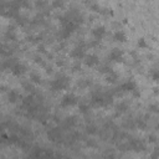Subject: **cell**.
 I'll use <instances>...</instances> for the list:
<instances>
[{
    "label": "cell",
    "mask_w": 159,
    "mask_h": 159,
    "mask_svg": "<svg viewBox=\"0 0 159 159\" xmlns=\"http://www.w3.org/2000/svg\"><path fill=\"white\" fill-rule=\"evenodd\" d=\"M68 86H70V78L63 73L57 75L55 77V80H52L51 83H50V88L53 92L60 91V89H66Z\"/></svg>",
    "instance_id": "obj_1"
},
{
    "label": "cell",
    "mask_w": 159,
    "mask_h": 159,
    "mask_svg": "<svg viewBox=\"0 0 159 159\" xmlns=\"http://www.w3.org/2000/svg\"><path fill=\"white\" fill-rule=\"evenodd\" d=\"M86 47H87V45H86L84 42L78 43V45L71 51V57H73V58H76V60L84 58V56H86Z\"/></svg>",
    "instance_id": "obj_2"
},
{
    "label": "cell",
    "mask_w": 159,
    "mask_h": 159,
    "mask_svg": "<svg viewBox=\"0 0 159 159\" xmlns=\"http://www.w3.org/2000/svg\"><path fill=\"white\" fill-rule=\"evenodd\" d=\"M77 103H78V98H77L73 93H67V94H65V96L62 97L61 102H60L61 107H63V108L72 107V106H75V104H77Z\"/></svg>",
    "instance_id": "obj_3"
},
{
    "label": "cell",
    "mask_w": 159,
    "mask_h": 159,
    "mask_svg": "<svg viewBox=\"0 0 159 159\" xmlns=\"http://www.w3.org/2000/svg\"><path fill=\"white\" fill-rule=\"evenodd\" d=\"M108 58H109V61H113V62H122L123 61V51L120 48L116 47V48L111 50Z\"/></svg>",
    "instance_id": "obj_4"
},
{
    "label": "cell",
    "mask_w": 159,
    "mask_h": 159,
    "mask_svg": "<svg viewBox=\"0 0 159 159\" xmlns=\"http://www.w3.org/2000/svg\"><path fill=\"white\" fill-rule=\"evenodd\" d=\"M106 35V27L102 25H98L92 29V36L94 37L96 41H101Z\"/></svg>",
    "instance_id": "obj_5"
},
{
    "label": "cell",
    "mask_w": 159,
    "mask_h": 159,
    "mask_svg": "<svg viewBox=\"0 0 159 159\" xmlns=\"http://www.w3.org/2000/svg\"><path fill=\"white\" fill-rule=\"evenodd\" d=\"M99 63V57L94 53H89L84 56V65L88 67H94Z\"/></svg>",
    "instance_id": "obj_6"
},
{
    "label": "cell",
    "mask_w": 159,
    "mask_h": 159,
    "mask_svg": "<svg viewBox=\"0 0 159 159\" xmlns=\"http://www.w3.org/2000/svg\"><path fill=\"white\" fill-rule=\"evenodd\" d=\"M10 70H11V72H12L15 76H20V75H22V73L26 72V67H25V65L17 62V61L14 63V66H12Z\"/></svg>",
    "instance_id": "obj_7"
},
{
    "label": "cell",
    "mask_w": 159,
    "mask_h": 159,
    "mask_svg": "<svg viewBox=\"0 0 159 159\" xmlns=\"http://www.w3.org/2000/svg\"><path fill=\"white\" fill-rule=\"evenodd\" d=\"M113 39H114V41H118V42H125L127 35H125V32L123 30H117L113 34Z\"/></svg>",
    "instance_id": "obj_8"
},
{
    "label": "cell",
    "mask_w": 159,
    "mask_h": 159,
    "mask_svg": "<svg viewBox=\"0 0 159 159\" xmlns=\"http://www.w3.org/2000/svg\"><path fill=\"white\" fill-rule=\"evenodd\" d=\"M48 138L52 142H58V140H61L62 135H61V132L58 129H51V130H48Z\"/></svg>",
    "instance_id": "obj_9"
},
{
    "label": "cell",
    "mask_w": 159,
    "mask_h": 159,
    "mask_svg": "<svg viewBox=\"0 0 159 159\" xmlns=\"http://www.w3.org/2000/svg\"><path fill=\"white\" fill-rule=\"evenodd\" d=\"M21 98V94L17 92V91H10L9 93H7V99H9V102H11V103H16L19 99Z\"/></svg>",
    "instance_id": "obj_10"
},
{
    "label": "cell",
    "mask_w": 159,
    "mask_h": 159,
    "mask_svg": "<svg viewBox=\"0 0 159 159\" xmlns=\"http://www.w3.org/2000/svg\"><path fill=\"white\" fill-rule=\"evenodd\" d=\"M117 80H118V75H117L114 71H111L109 73L106 75V81H107L108 83H116Z\"/></svg>",
    "instance_id": "obj_11"
},
{
    "label": "cell",
    "mask_w": 159,
    "mask_h": 159,
    "mask_svg": "<svg viewBox=\"0 0 159 159\" xmlns=\"http://www.w3.org/2000/svg\"><path fill=\"white\" fill-rule=\"evenodd\" d=\"M128 109V103L127 102H119L117 106H116V111H117V113H123V112H125Z\"/></svg>",
    "instance_id": "obj_12"
},
{
    "label": "cell",
    "mask_w": 159,
    "mask_h": 159,
    "mask_svg": "<svg viewBox=\"0 0 159 159\" xmlns=\"http://www.w3.org/2000/svg\"><path fill=\"white\" fill-rule=\"evenodd\" d=\"M6 37L7 39H10V40H15L16 39V32H15V29L11 26H9V29H7V31H6Z\"/></svg>",
    "instance_id": "obj_13"
},
{
    "label": "cell",
    "mask_w": 159,
    "mask_h": 159,
    "mask_svg": "<svg viewBox=\"0 0 159 159\" xmlns=\"http://www.w3.org/2000/svg\"><path fill=\"white\" fill-rule=\"evenodd\" d=\"M30 81L34 82V83H40L41 82V76L36 72H31L30 73Z\"/></svg>",
    "instance_id": "obj_14"
},
{
    "label": "cell",
    "mask_w": 159,
    "mask_h": 159,
    "mask_svg": "<svg viewBox=\"0 0 159 159\" xmlns=\"http://www.w3.org/2000/svg\"><path fill=\"white\" fill-rule=\"evenodd\" d=\"M111 71H112V68H111V66H109V65H103V66H101V67H99V72H102V73H104V75L109 73Z\"/></svg>",
    "instance_id": "obj_15"
},
{
    "label": "cell",
    "mask_w": 159,
    "mask_h": 159,
    "mask_svg": "<svg viewBox=\"0 0 159 159\" xmlns=\"http://www.w3.org/2000/svg\"><path fill=\"white\" fill-rule=\"evenodd\" d=\"M138 47H140V48H144V47H147V42H145V40L144 39H139V41H138Z\"/></svg>",
    "instance_id": "obj_16"
},
{
    "label": "cell",
    "mask_w": 159,
    "mask_h": 159,
    "mask_svg": "<svg viewBox=\"0 0 159 159\" xmlns=\"http://www.w3.org/2000/svg\"><path fill=\"white\" fill-rule=\"evenodd\" d=\"M87 132L91 133V134H94V133H97V128L94 125H88L87 127Z\"/></svg>",
    "instance_id": "obj_17"
},
{
    "label": "cell",
    "mask_w": 159,
    "mask_h": 159,
    "mask_svg": "<svg viewBox=\"0 0 159 159\" xmlns=\"http://www.w3.org/2000/svg\"><path fill=\"white\" fill-rule=\"evenodd\" d=\"M88 109H89V106H88V104H80V111H81V112L86 113Z\"/></svg>",
    "instance_id": "obj_18"
},
{
    "label": "cell",
    "mask_w": 159,
    "mask_h": 159,
    "mask_svg": "<svg viewBox=\"0 0 159 159\" xmlns=\"http://www.w3.org/2000/svg\"><path fill=\"white\" fill-rule=\"evenodd\" d=\"M81 70V63L80 62H76L73 66H72V71L73 72H77V71H80Z\"/></svg>",
    "instance_id": "obj_19"
},
{
    "label": "cell",
    "mask_w": 159,
    "mask_h": 159,
    "mask_svg": "<svg viewBox=\"0 0 159 159\" xmlns=\"http://www.w3.org/2000/svg\"><path fill=\"white\" fill-rule=\"evenodd\" d=\"M52 5H53V6H62V5H63V2H61V1H60V2H58V1H56V2H52Z\"/></svg>",
    "instance_id": "obj_20"
},
{
    "label": "cell",
    "mask_w": 159,
    "mask_h": 159,
    "mask_svg": "<svg viewBox=\"0 0 159 159\" xmlns=\"http://www.w3.org/2000/svg\"><path fill=\"white\" fill-rule=\"evenodd\" d=\"M150 109H152L153 112H157V104H152V106H150Z\"/></svg>",
    "instance_id": "obj_21"
}]
</instances>
